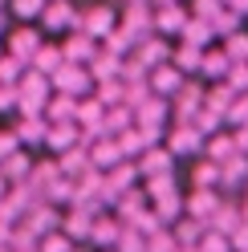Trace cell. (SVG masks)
Returning <instances> with one entry per match:
<instances>
[{"label": "cell", "mask_w": 248, "mask_h": 252, "mask_svg": "<svg viewBox=\"0 0 248 252\" xmlns=\"http://www.w3.org/2000/svg\"><path fill=\"white\" fill-rule=\"evenodd\" d=\"M195 252H232V240H228V236H220V232H208L204 240H199Z\"/></svg>", "instance_id": "43"}, {"label": "cell", "mask_w": 248, "mask_h": 252, "mask_svg": "<svg viewBox=\"0 0 248 252\" xmlns=\"http://www.w3.org/2000/svg\"><path fill=\"white\" fill-rule=\"evenodd\" d=\"M167 114H171V102L167 98H151L143 110H134V126L138 130H163L167 134Z\"/></svg>", "instance_id": "11"}, {"label": "cell", "mask_w": 248, "mask_h": 252, "mask_svg": "<svg viewBox=\"0 0 248 252\" xmlns=\"http://www.w3.org/2000/svg\"><path fill=\"white\" fill-rule=\"evenodd\" d=\"M187 45H199V49H208V45L216 41V29H212V21H199V17H191L187 25H183V33H179Z\"/></svg>", "instance_id": "29"}, {"label": "cell", "mask_w": 248, "mask_h": 252, "mask_svg": "<svg viewBox=\"0 0 248 252\" xmlns=\"http://www.w3.org/2000/svg\"><path fill=\"white\" fill-rule=\"evenodd\" d=\"M171 65L183 69V73H199V65H204V49H199V45L179 41V45H175V53H171Z\"/></svg>", "instance_id": "24"}, {"label": "cell", "mask_w": 248, "mask_h": 252, "mask_svg": "<svg viewBox=\"0 0 248 252\" xmlns=\"http://www.w3.org/2000/svg\"><path fill=\"white\" fill-rule=\"evenodd\" d=\"M183 86H187V73L175 69L171 61H167V65H159V69H151V90H155V98H167V102H171Z\"/></svg>", "instance_id": "8"}, {"label": "cell", "mask_w": 248, "mask_h": 252, "mask_svg": "<svg viewBox=\"0 0 248 252\" xmlns=\"http://www.w3.org/2000/svg\"><path fill=\"white\" fill-rule=\"evenodd\" d=\"M8 45H12V57H21L25 65H33V57L41 49V33H37V29H29V25H21V29H12Z\"/></svg>", "instance_id": "16"}, {"label": "cell", "mask_w": 248, "mask_h": 252, "mask_svg": "<svg viewBox=\"0 0 248 252\" xmlns=\"http://www.w3.org/2000/svg\"><path fill=\"white\" fill-rule=\"evenodd\" d=\"M191 12L199 21H216L224 12V0H191Z\"/></svg>", "instance_id": "42"}, {"label": "cell", "mask_w": 248, "mask_h": 252, "mask_svg": "<svg viewBox=\"0 0 248 252\" xmlns=\"http://www.w3.org/2000/svg\"><path fill=\"white\" fill-rule=\"evenodd\" d=\"M212 29H216V37H232V33H240V12H232V8L224 4V12L212 21Z\"/></svg>", "instance_id": "35"}, {"label": "cell", "mask_w": 248, "mask_h": 252, "mask_svg": "<svg viewBox=\"0 0 248 252\" xmlns=\"http://www.w3.org/2000/svg\"><path fill=\"white\" fill-rule=\"evenodd\" d=\"M49 82H53L57 94H69V98H77V102L90 98V94H94V86H98V82H94V73H90L86 65H69V61L49 77Z\"/></svg>", "instance_id": "1"}, {"label": "cell", "mask_w": 248, "mask_h": 252, "mask_svg": "<svg viewBox=\"0 0 248 252\" xmlns=\"http://www.w3.org/2000/svg\"><path fill=\"white\" fill-rule=\"evenodd\" d=\"M240 155V147H236V134L232 130H220V134H212L208 138V147H204V159H212V163H232Z\"/></svg>", "instance_id": "17"}, {"label": "cell", "mask_w": 248, "mask_h": 252, "mask_svg": "<svg viewBox=\"0 0 248 252\" xmlns=\"http://www.w3.org/2000/svg\"><path fill=\"white\" fill-rule=\"evenodd\" d=\"M240 126H248V94H240L228 110V130H240Z\"/></svg>", "instance_id": "40"}, {"label": "cell", "mask_w": 248, "mask_h": 252, "mask_svg": "<svg viewBox=\"0 0 248 252\" xmlns=\"http://www.w3.org/2000/svg\"><path fill=\"white\" fill-rule=\"evenodd\" d=\"M191 17L183 12V4H163V8H155V33L159 37H175L183 33V25H187Z\"/></svg>", "instance_id": "15"}, {"label": "cell", "mask_w": 248, "mask_h": 252, "mask_svg": "<svg viewBox=\"0 0 248 252\" xmlns=\"http://www.w3.org/2000/svg\"><path fill=\"white\" fill-rule=\"evenodd\" d=\"M8 195V183H4V175H0V199H4Z\"/></svg>", "instance_id": "47"}, {"label": "cell", "mask_w": 248, "mask_h": 252, "mask_svg": "<svg viewBox=\"0 0 248 252\" xmlns=\"http://www.w3.org/2000/svg\"><path fill=\"white\" fill-rule=\"evenodd\" d=\"M224 53L232 65H248V33H232L224 37Z\"/></svg>", "instance_id": "33"}, {"label": "cell", "mask_w": 248, "mask_h": 252, "mask_svg": "<svg viewBox=\"0 0 248 252\" xmlns=\"http://www.w3.org/2000/svg\"><path fill=\"white\" fill-rule=\"evenodd\" d=\"M130 126H134V110H130V106H110V110H106V126H102V130H106V138L126 134Z\"/></svg>", "instance_id": "25"}, {"label": "cell", "mask_w": 248, "mask_h": 252, "mask_svg": "<svg viewBox=\"0 0 248 252\" xmlns=\"http://www.w3.org/2000/svg\"><path fill=\"white\" fill-rule=\"evenodd\" d=\"M17 151H21V138H17V130H0V163H8Z\"/></svg>", "instance_id": "44"}, {"label": "cell", "mask_w": 248, "mask_h": 252, "mask_svg": "<svg viewBox=\"0 0 248 252\" xmlns=\"http://www.w3.org/2000/svg\"><path fill=\"white\" fill-rule=\"evenodd\" d=\"M232 252H248V224H244L236 236H232Z\"/></svg>", "instance_id": "45"}, {"label": "cell", "mask_w": 248, "mask_h": 252, "mask_svg": "<svg viewBox=\"0 0 248 252\" xmlns=\"http://www.w3.org/2000/svg\"><path fill=\"white\" fill-rule=\"evenodd\" d=\"M175 248H179V240L171 228H159L155 236H147V252H175Z\"/></svg>", "instance_id": "36"}, {"label": "cell", "mask_w": 248, "mask_h": 252, "mask_svg": "<svg viewBox=\"0 0 248 252\" xmlns=\"http://www.w3.org/2000/svg\"><path fill=\"white\" fill-rule=\"evenodd\" d=\"M45 114H49V122H77V98H69V94H57V98L45 106Z\"/></svg>", "instance_id": "30"}, {"label": "cell", "mask_w": 248, "mask_h": 252, "mask_svg": "<svg viewBox=\"0 0 248 252\" xmlns=\"http://www.w3.org/2000/svg\"><path fill=\"white\" fill-rule=\"evenodd\" d=\"M236 134V147H240V155H248V126H240V130H232Z\"/></svg>", "instance_id": "46"}, {"label": "cell", "mask_w": 248, "mask_h": 252, "mask_svg": "<svg viewBox=\"0 0 248 252\" xmlns=\"http://www.w3.org/2000/svg\"><path fill=\"white\" fill-rule=\"evenodd\" d=\"M61 65H65V53H61V45H41L37 57H33V69L45 73V77H53Z\"/></svg>", "instance_id": "27"}, {"label": "cell", "mask_w": 248, "mask_h": 252, "mask_svg": "<svg viewBox=\"0 0 248 252\" xmlns=\"http://www.w3.org/2000/svg\"><path fill=\"white\" fill-rule=\"evenodd\" d=\"M134 167H138V175H143V179H159V175H171L175 155L167 151V147H147V151L134 159Z\"/></svg>", "instance_id": "6"}, {"label": "cell", "mask_w": 248, "mask_h": 252, "mask_svg": "<svg viewBox=\"0 0 248 252\" xmlns=\"http://www.w3.org/2000/svg\"><path fill=\"white\" fill-rule=\"evenodd\" d=\"M244 228V208H240V203H220V212H216L212 216V224H208V232H220V236H228V240H232V236H236Z\"/></svg>", "instance_id": "12"}, {"label": "cell", "mask_w": 248, "mask_h": 252, "mask_svg": "<svg viewBox=\"0 0 248 252\" xmlns=\"http://www.w3.org/2000/svg\"><path fill=\"white\" fill-rule=\"evenodd\" d=\"M17 138L21 143H45V138H49V122H41V114L37 118H21Z\"/></svg>", "instance_id": "32"}, {"label": "cell", "mask_w": 248, "mask_h": 252, "mask_svg": "<svg viewBox=\"0 0 248 252\" xmlns=\"http://www.w3.org/2000/svg\"><path fill=\"white\" fill-rule=\"evenodd\" d=\"M175 232V240L183 244V248H199V240L208 236V224H199V220H191V216H183L179 224L171 228Z\"/></svg>", "instance_id": "28"}, {"label": "cell", "mask_w": 248, "mask_h": 252, "mask_svg": "<svg viewBox=\"0 0 248 252\" xmlns=\"http://www.w3.org/2000/svg\"><path fill=\"white\" fill-rule=\"evenodd\" d=\"M0 252H12V248H0Z\"/></svg>", "instance_id": "50"}, {"label": "cell", "mask_w": 248, "mask_h": 252, "mask_svg": "<svg viewBox=\"0 0 248 252\" xmlns=\"http://www.w3.org/2000/svg\"><path fill=\"white\" fill-rule=\"evenodd\" d=\"M171 53H175V49H171V45H167V37H159V33H155V37H147V41L134 49V57L143 61L147 69H159V65H167V61H171Z\"/></svg>", "instance_id": "13"}, {"label": "cell", "mask_w": 248, "mask_h": 252, "mask_svg": "<svg viewBox=\"0 0 248 252\" xmlns=\"http://www.w3.org/2000/svg\"><path fill=\"white\" fill-rule=\"evenodd\" d=\"M114 252H147V236L134 232V228H122V240H118Z\"/></svg>", "instance_id": "39"}, {"label": "cell", "mask_w": 248, "mask_h": 252, "mask_svg": "<svg viewBox=\"0 0 248 252\" xmlns=\"http://www.w3.org/2000/svg\"><path fill=\"white\" fill-rule=\"evenodd\" d=\"M122 220H110V216H98L94 220V232H90V244H98V248H118L122 240Z\"/></svg>", "instance_id": "19"}, {"label": "cell", "mask_w": 248, "mask_h": 252, "mask_svg": "<svg viewBox=\"0 0 248 252\" xmlns=\"http://www.w3.org/2000/svg\"><path fill=\"white\" fill-rule=\"evenodd\" d=\"M204 98H208L204 82H191V77H187V86H183L175 98H171V114H175V122H191L195 110L204 106Z\"/></svg>", "instance_id": "5"}, {"label": "cell", "mask_w": 248, "mask_h": 252, "mask_svg": "<svg viewBox=\"0 0 248 252\" xmlns=\"http://www.w3.org/2000/svg\"><path fill=\"white\" fill-rule=\"evenodd\" d=\"M118 25H122V21H118V12H114L110 4H94V8L82 12V25H77V29H82V33H90V37L102 45L110 33H118Z\"/></svg>", "instance_id": "3"}, {"label": "cell", "mask_w": 248, "mask_h": 252, "mask_svg": "<svg viewBox=\"0 0 248 252\" xmlns=\"http://www.w3.org/2000/svg\"><path fill=\"white\" fill-rule=\"evenodd\" d=\"M204 147H208V138L195 130L191 122H175L171 130H167V151L175 155V159H204Z\"/></svg>", "instance_id": "2"}, {"label": "cell", "mask_w": 248, "mask_h": 252, "mask_svg": "<svg viewBox=\"0 0 248 252\" xmlns=\"http://www.w3.org/2000/svg\"><path fill=\"white\" fill-rule=\"evenodd\" d=\"M220 203H224L220 191H195V187H191V195L183 199V216L199 220V224H212V216L220 212Z\"/></svg>", "instance_id": "7"}, {"label": "cell", "mask_w": 248, "mask_h": 252, "mask_svg": "<svg viewBox=\"0 0 248 252\" xmlns=\"http://www.w3.org/2000/svg\"><path fill=\"white\" fill-rule=\"evenodd\" d=\"M0 33H4V21H0Z\"/></svg>", "instance_id": "49"}, {"label": "cell", "mask_w": 248, "mask_h": 252, "mask_svg": "<svg viewBox=\"0 0 248 252\" xmlns=\"http://www.w3.org/2000/svg\"><path fill=\"white\" fill-rule=\"evenodd\" d=\"M228 69H232V61H228V53L224 49H204V65H199V82H224L228 77Z\"/></svg>", "instance_id": "21"}, {"label": "cell", "mask_w": 248, "mask_h": 252, "mask_svg": "<svg viewBox=\"0 0 248 252\" xmlns=\"http://www.w3.org/2000/svg\"><path fill=\"white\" fill-rule=\"evenodd\" d=\"M191 187H195V191H220V163L199 159L195 171H191Z\"/></svg>", "instance_id": "23"}, {"label": "cell", "mask_w": 248, "mask_h": 252, "mask_svg": "<svg viewBox=\"0 0 248 252\" xmlns=\"http://www.w3.org/2000/svg\"><path fill=\"white\" fill-rule=\"evenodd\" d=\"M122 65H126L122 57H114V53L102 49L94 61H90V73H94V82H110V77H122Z\"/></svg>", "instance_id": "26"}, {"label": "cell", "mask_w": 248, "mask_h": 252, "mask_svg": "<svg viewBox=\"0 0 248 252\" xmlns=\"http://www.w3.org/2000/svg\"><path fill=\"white\" fill-rule=\"evenodd\" d=\"M61 53H65L69 65H86V69H90V61H94L102 49H98V41L90 37V33H82V29H77V33H73L65 45H61Z\"/></svg>", "instance_id": "9"}, {"label": "cell", "mask_w": 248, "mask_h": 252, "mask_svg": "<svg viewBox=\"0 0 248 252\" xmlns=\"http://www.w3.org/2000/svg\"><path fill=\"white\" fill-rule=\"evenodd\" d=\"M41 25L49 29V33H77V25H82V12H77L69 0H49L41 12Z\"/></svg>", "instance_id": "4"}, {"label": "cell", "mask_w": 248, "mask_h": 252, "mask_svg": "<svg viewBox=\"0 0 248 252\" xmlns=\"http://www.w3.org/2000/svg\"><path fill=\"white\" fill-rule=\"evenodd\" d=\"M86 147H90V159H94L98 171H114L118 163H126V159H122L118 138H94V143H86Z\"/></svg>", "instance_id": "14"}, {"label": "cell", "mask_w": 248, "mask_h": 252, "mask_svg": "<svg viewBox=\"0 0 248 252\" xmlns=\"http://www.w3.org/2000/svg\"><path fill=\"white\" fill-rule=\"evenodd\" d=\"M8 4H12V12H17L21 21H33V17H41V12H45L49 0H8Z\"/></svg>", "instance_id": "38"}, {"label": "cell", "mask_w": 248, "mask_h": 252, "mask_svg": "<svg viewBox=\"0 0 248 252\" xmlns=\"http://www.w3.org/2000/svg\"><path fill=\"white\" fill-rule=\"evenodd\" d=\"M118 147H122V159H138V155H143L151 143H147V134L138 130V126H130L126 134H118Z\"/></svg>", "instance_id": "31"}, {"label": "cell", "mask_w": 248, "mask_h": 252, "mask_svg": "<svg viewBox=\"0 0 248 252\" xmlns=\"http://www.w3.org/2000/svg\"><path fill=\"white\" fill-rule=\"evenodd\" d=\"M37 248H41V252H77V248H73V240H69V236L61 232V228H57V232H49Z\"/></svg>", "instance_id": "37"}, {"label": "cell", "mask_w": 248, "mask_h": 252, "mask_svg": "<svg viewBox=\"0 0 248 252\" xmlns=\"http://www.w3.org/2000/svg\"><path fill=\"white\" fill-rule=\"evenodd\" d=\"M57 167H61V175H69V179H82L90 167H94V159H90V147L82 143V147H73V151H65L57 159Z\"/></svg>", "instance_id": "20"}, {"label": "cell", "mask_w": 248, "mask_h": 252, "mask_svg": "<svg viewBox=\"0 0 248 252\" xmlns=\"http://www.w3.org/2000/svg\"><path fill=\"white\" fill-rule=\"evenodd\" d=\"M94 220H98V216H90V212H82V208H73L65 220H61V232H65L73 244H86V240H90V232H94Z\"/></svg>", "instance_id": "18"}, {"label": "cell", "mask_w": 248, "mask_h": 252, "mask_svg": "<svg viewBox=\"0 0 248 252\" xmlns=\"http://www.w3.org/2000/svg\"><path fill=\"white\" fill-rule=\"evenodd\" d=\"M240 208H244V224H248V199H244V203H240Z\"/></svg>", "instance_id": "48"}, {"label": "cell", "mask_w": 248, "mask_h": 252, "mask_svg": "<svg viewBox=\"0 0 248 252\" xmlns=\"http://www.w3.org/2000/svg\"><path fill=\"white\" fill-rule=\"evenodd\" d=\"M86 143V134H82V126L77 122H49V138H45V147L49 151H57V155H65V151H73V147H82Z\"/></svg>", "instance_id": "10"}, {"label": "cell", "mask_w": 248, "mask_h": 252, "mask_svg": "<svg viewBox=\"0 0 248 252\" xmlns=\"http://www.w3.org/2000/svg\"><path fill=\"white\" fill-rule=\"evenodd\" d=\"M0 175H4V183H12V187H25L29 175H33V163H29V155L17 151L8 163H0Z\"/></svg>", "instance_id": "22"}, {"label": "cell", "mask_w": 248, "mask_h": 252, "mask_svg": "<svg viewBox=\"0 0 248 252\" xmlns=\"http://www.w3.org/2000/svg\"><path fill=\"white\" fill-rule=\"evenodd\" d=\"M21 77H25V61L21 57H0V86H21Z\"/></svg>", "instance_id": "34"}, {"label": "cell", "mask_w": 248, "mask_h": 252, "mask_svg": "<svg viewBox=\"0 0 248 252\" xmlns=\"http://www.w3.org/2000/svg\"><path fill=\"white\" fill-rule=\"evenodd\" d=\"M224 86L236 94V98H240V94H248V65H232L228 77H224Z\"/></svg>", "instance_id": "41"}]
</instances>
